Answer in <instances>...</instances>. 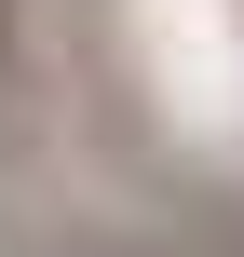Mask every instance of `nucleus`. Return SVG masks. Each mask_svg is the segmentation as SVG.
Masks as SVG:
<instances>
[{
	"instance_id": "obj_1",
	"label": "nucleus",
	"mask_w": 244,
	"mask_h": 257,
	"mask_svg": "<svg viewBox=\"0 0 244 257\" xmlns=\"http://www.w3.org/2000/svg\"><path fill=\"white\" fill-rule=\"evenodd\" d=\"M0 27H14V0H0Z\"/></svg>"
}]
</instances>
